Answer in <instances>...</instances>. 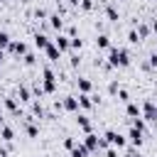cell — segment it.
Segmentation results:
<instances>
[{"label": "cell", "instance_id": "obj_1", "mask_svg": "<svg viewBox=\"0 0 157 157\" xmlns=\"http://www.w3.org/2000/svg\"><path fill=\"white\" fill-rule=\"evenodd\" d=\"M108 64H110L113 69H125V66H130V54H128V49H123V47H110V49H108Z\"/></svg>", "mask_w": 157, "mask_h": 157}, {"label": "cell", "instance_id": "obj_2", "mask_svg": "<svg viewBox=\"0 0 157 157\" xmlns=\"http://www.w3.org/2000/svg\"><path fill=\"white\" fill-rule=\"evenodd\" d=\"M42 88H44V93H54L56 91V76H54L52 66L42 69Z\"/></svg>", "mask_w": 157, "mask_h": 157}, {"label": "cell", "instance_id": "obj_3", "mask_svg": "<svg viewBox=\"0 0 157 157\" xmlns=\"http://www.w3.org/2000/svg\"><path fill=\"white\" fill-rule=\"evenodd\" d=\"M103 140H105L108 145H113V147H118V150L128 145V140H125V135H123V132H118V130H113V128H108V130L103 132Z\"/></svg>", "mask_w": 157, "mask_h": 157}, {"label": "cell", "instance_id": "obj_4", "mask_svg": "<svg viewBox=\"0 0 157 157\" xmlns=\"http://www.w3.org/2000/svg\"><path fill=\"white\" fill-rule=\"evenodd\" d=\"M142 118L145 120H150V123H157V103L152 101V98H147V101H142Z\"/></svg>", "mask_w": 157, "mask_h": 157}, {"label": "cell", "instance_id": "obj_5", "mask_svg": "<svg viewBox=\"0 0 157 157\" xmlns=\"http://www.w3.org/2000/svg\"><path fill=\"white\" fill-rule=\"evenodd\" d=\"M54 44H56V49L64 54V52H69V49H71V37H69V34H64V32H56Z\"/></svg>", "mask_w": 157, "mask_h": 157}, {"label": "cell", "instance_id": "obj_6", "mask_svg": "<svg viewBox=\"0 0 157 157\" xmlns=\"http://www.w3.org/2000/svg\"><path fill=\"white\" fill-rule=\"evenodd\" d=\"M7 52L15 54V56H25V54H27V44H25L22 39H12L10 47H7Z\"/></svg>", "mask_w": 157, "mask_h": 157}, {"label": "cell", "instance_id": "obj_7", "mask_svg": "<svg viewBox=\"0 0 157 157\" xmlns=\"http://www.w3.org/2000/svg\"><path fill=\"white\" fill-rule=\"evenodd\" d=\"M128 137H130V142H132V147H142V142H145V137H142V130H137L135 125H130V130H128Z\"/></svg>", "mask_w": 157, "mask_h": 157}, {"label": "cell", "instance_id": "obj_8", "mask_svg": "<svg viewBox=\"0 0 157 157\" xmlns=\"http://www.w3.org/2000/svg\"><path fill=\"white\" fill-rule=\"evenodd\" d=\"M2 103H5V108H7L12 115H22V108L17 105V96H5Z\"/></svg>", "mask_w": 157, "mask_h": 157}, {"label": "cell", "instance_id": "obj_9", "mask_svg": "<svg viewBox=\"0 0 157 157\" xmlns=\"http://www.w3.org/2000/svg\"><path fill=\"white\" fill-rule=\"evenodd\" d=\"M29 115H32V118H37V120H39V118H47V110H44L42 101H37V98H34V101L29 103Z\"/></svg>", "mask_w": 157, "mask_h": 157}, {"label": "cell", "instance_id": "obj_10", "mask_svg": "<svg viewBox=\"0 0 157 157\" xmlns=\"http://www.w3.org/2000/svg\"><path fill=\"white\" fill-rule=\"evenodd\" d=\"M32 39H34V47H37V49H42V52L52 44V39H49L44 32H34V37H32Z\"/></svg>", "mask_w": 157, "mask_h": 157}, {"label": "cell", "instance_id": "obj_11", "mask_svg": "<svg viewBox=\"0 0 157 157\" xmlns=\"http://www.w3.org/2000/svg\"><path fill=\"white\" fill-rule=\"evenodd\" d=\"M61 105H64V110H69V113H78V96H66V98L61 101Z\"/></svg>", "mask_w": 157, "mask_h": 157}, {"label": "cell", "instance_id": "obj_12", "mask_svg": "<svg viewBox=\"0 0 157 157\" xmlns=\"http://www.w3.org/2000/svg\"><path fill=\"white\" fill-rule=\"evenodd\" d=\"M83 145L93 152V150H98V147H101V137H98V135H93V132H86V135H83Z\"/></svg>", "mask_w": 157, "mask_h": 157}, {"label": "cell", "instance_id": "obj_13", "mask_svg": "<svg viewBox=\"0 0 157 157\" xmlns=\"http://www.w3.org/2000/svg\"><path fill=\"white\" fill-rule=\"evenodd\" d=\"M49 27H52L54 32H61V29H64V17H61L59 12L49 15Z\"/></svg>", "mask_w": 157, "mask_h": 157}, {"label": "cell", "instance_id": "obj_14", "mask_svg": "<svg viewBox=\"0 0 157 157\" xmlns=\"http://www.w3.org/2000/svg\"><path fill=\"white\" fill-rule=\"evenodd\" d=\"M44 54H47V59H49L52 64H56V61L61 59V52L56 49V44H54V42H52V44H49V47L44 49Z\"/></svg>", "mask_w": 157, "mask_h": 157}, {"label": "cell", "instance_id": "obj_15", "mask_svg": "<svg viewBox=\"0 0 157 157\" xmlns=\"http://www.w3.org/2000/svg\"><path fill=\"white\" fill-rule=\"evenodd\" d=\"M15 96H17L22 103H32V101H34V96H32V91H29L27 86H17V93H15Z\"/></svg>", "mask_w": 157, "mask_h": 157}, {"label": "cell", "instance_id": "obj_16", "mask_svg": "<svg viewBox=\"0 0 157 157\" xmlns=\"http://www.w3.org/2000/svg\"><path fill=\"white\" fill-rule=\"evenodd\" d=\"M125 113H128V118L132 120V118H140V115H142V108H140L137 103L128 101V103H125Z\"/></svg>", "mask_w": 157, "mask_h": 157}, {"label": "cell", "instance_id": "obj_17", "mask_svg": "<svg viewBox=\"0 0 157 157\" xmlns=\"http://www.w3.org/2000/svg\"><path fill=\"white\" fill-rule=\"evenodd\" d=\"M113 44H110V37L105 34V32H101L98 37H96V49H110Z\"/></svg>", "mask_w": 157, "mask_h": 157}, {"label": "cell", "instance_id": "obj_18", "mask_svg": "<svg viewBox=\"0 0 157 157\" xmlns=\"http://www.w3.org/2000/svg\"><path fill=\"white\" fill-rule=\"evenodd\" d=\"M96 103H93V96L91 93H81L78 96V108H83V110H88V108H93Z\"/></svg>", "mask_w": 157, "mask_h": 157}, {"label": "cell", "instance_id": "obj_19", "mask_svg": "<svg viewBox=\"0 0 157 157\" xmlns=\"http://www.w3.org/2000/svg\"><path fill=\"white\" fill-rule=\"evenodd\" d=\"M76 86H78L81 93H91V88H93V83H91L86 76H78V78H76Z\"/></svg>", "mask_w": 157, "mask_h": 157}, {"label": "cell", "instance_id": "obj_20", "mask_svg": "<svg viewBox=\"0 0 157 157\" xmlns=\"http://www.w3.org/2000/svg\"><path fill=\"white\" fill-rule=\"evenodd\" d=\"M0 140L12 142V140H15V130H12L10 125H0Z\"/></svg>", "mask_w": 157, "mask_h": 157}, {"label": "cell", "instance_id": "obj_21", "mask_svg": "<svg viewBox=\"0 0 157 157\" xmlns=\"http://www.w3.org/2000/svg\"><path fill=\"white\" fill-rule=\"evenodd\" d=\"M88 152H91V150H88L83 142H78V145L71 150V155H69V157H88Z\"/></svg>", "mask_w": 157, "mask_h": 157}, {"label": "cell", "instance_id": "obj_22", "mask_svg": "<svg viewBox=\"0 0 157 157\" xmlns=\"http://www.w3.org/2000/svg\"><path fill=\"white\" fill-rule=\"evenodd\" d=\"M105 17H108L110 22H118V20H120V12H118V7H115V5H105Z\"/></svg>", "mask_w": 157, "mask_h": 157}, {"label": "cell", "instance_id": "obj_23", "mask_svg": "<svg viewBox=\"0 0 157 157\" xmlns=\"http://www.w3.org/2000/svg\"><path fill=\"white\" fill-rule=\"evenodd\" d=\"M135 29H137L140 39H147V37H150V29H152V27H147L145 22H137V20H135Z\"/></svg>", "mask_w": 157, "mask_h": 157}, {"label": "cell", "instance_id": "obj_24", "mask_svg": "<svg viewBox=\"0 0 157 157\" xmlns=\"http://www.w3.org/2000/svg\"><path fill=\"white\" fill-rule=\"evenodd\" d=\"M76 123H78V128H81L83 132H91V120H88V115H83V113H81V115L76 118Z\"/></svg>", "mask_w": 157, "mask_h": 157}, {"label": "cell", "instance_id": "obj_25", "mask_svg": "<svg viewBox=\"0 0 157 157\" xmlns=\"http://www.w3.org/2000/svg\"><path fill=\"white\" fill-rule=\"evenodd\" d=\"M10 42H12V37H10L5 29H0V49H7V47H10Z\"/></svg>", "mask_w": 157, "mask_h": 157}, {"label": "cell", "instance_id": "obj_26", "mask_svg": "<svg viewBox=\"0 0 157 157\" xmlns=\"http://www.w3.org/2000/svg\"><path fill=\"white\" fill-rule=\"evenodd\" d=\"M22 64H25V66H34V64H37V56H34L32 52H27V54L22 56Z\"/></svg>", "mask_w": 157, "mask_h": 157}, {"label": "cell", "instance_id": "obj_27", "mask_svg": "<svg viewBox=\"0 0 157 157\" xmlns=\"http://www.w3.org/2000/svg\"><path fill=\"white\" fill-rule=\"evenodd\" d=\"M32 15H34V17H37V20H49V12H47V10H44V7H37V10H34V12H32Z\"/></svg>", "mask_w": 157, "mask_h": 157}, {"label": "cell", "instance_id": "obj_28", "mask_svg": "<svg viewBox=\"0 0 157 157\" xmlns=\"http://www.w3.org/2000/svg\"><path fill=\"white\" fill-rule=\"evenodd\" d=\"M128 42H130V44L142 42V39H140V34H137V29H130V32H128Z\"/></svg>", "mask_w": 157, "mask_h": 157}, {"label": "cell", "instance_id": "obj_29", "mask_svg": "<svg viewBox=\"0 0 157 157\" xmlns=\"http://www.w3.org/2000/svg\"><path fill=\"white\" fill-rule=\"evenodd\" d=\"M118 91H120V83L113 78V81L108 83V93H110V96H118Z\"/></svg>", "mask_w": 157, "mask_h": 157}, {"label": "cell", "instance_id": "obj_30", "mask_svg": "<svg viewBox=\"0 0 157 157\" xmlns=\"http://www.w3.org/2000/svg\"><path fill=\"white\" fill-rule=\"evenodd\" d=\"M118 98H120L123 103H128V101H130V93H128V88H123V86H120V91H118Z\"/></svg>", "mask_w": 157, "mask_h": 157}, {"label": "cell", "instance_id": "obj_31", "mask_svg": "<svg viewBox=\"0 0 157 157\" xmlns=\"http://www.w3.org/2000/svg\"><path fill=\"white\" fill-rule=\"evenodd\" d=\"M76 145H78V142H76V140H74V137H64V147H66V150H69V152H71V150H74V147H76Z\"/></svg>", "mask_w": 157, "mask_h": 157}, {"label": "cell", "instance_id": "obj_32", "mask_svg": "<svg viewBox=\"0 0 157 157\" xmlns=\"http://www.w3.org/2000/svg\"><path fill=\"white\" fill-rule=\"evenodd\" d=\"M78 7H81L83 12H88V10H93V0H81V2H78Z\"/></svg>", "mask_w": 157, "mask_h": 157}, {"label": "cell", "instance_id": "obj_33", "mask_svg": "<svg viewBox=\"0 0 157 157\" xmlns=\"http://www.w3.org/2000/svg\"><path fill=\"white\" fill-rule=\"evenodd\" d=\"M83 47V39L81 37H71V49H81Z\"/></svg>", "mask_w": 157, "mask_h": 157}, {"label": "cell", "instance_id": "obj_34", "mask_svg": "<svg viewBox=\"0 0 157 157\" xmlns=\"http://www.w3.org/2000/svg\"><path fill=\"white\" fill-rule=\"evenodd\" d=\"M105 157H118V147L108 145V147H105Z\"/></svg>", "mask_w": 157, "mask_h": 157}, {"label": "cell", "instance_id": "obj_35", "mask_svg": "<svg viewBox=\"0 0 157 157\" xmlns=\"http://www.w3.org/2000/svg\"><path fill=\"white\" fill-rule=\"evenodd\" d=\"M123 157H140V152H137V147H130V150H125Z\"/></svg>", "mask_w": 157, "mask_h": 157}, {"label": "cell", "instance_id": "obj_36", "mask_svg": "<svg viewBox=\"0 0 157 157\" xmlns=\"http://www.w3.org/2000/svg\"><path fill=\"white\" fill-rule=\"evenodd\" d=\"M69 64H71V66H74V69H76V66H78V64H81V56H78V54H74V56H71V59H69Z\"/></svg>", "mask_w": 157, "mask_h": 157}, {"label": "cell", "instance_id": "obj_37", "mask_svg": "<svg viewBox=\"0 0 157 157\" xmlns=\"http://www.w3.org/2000/svg\"><path fill=\"white\" fill-rule=\"evenodd\" d=\"M150 66H152V69H157V52H152V54H150Z\"/></svg>", "mask_w": 157, "mask_h": 157}, {"label": "cell", "instance_id": "obj_38", "mask_svg": "<svg viewBox=\"0 0 157 157\" xmlns=\"http://www.w3.org/2000/svg\"><path fill=\"white\" fill-rule=\"evenodd\" d=\"M66 34H69V37H78V29H76V27H69Z\"/></svg>", "mask_w": 157, "mask_h": 157}, {"label": "cell", "instance_id": "obj_39", "mask_svg": "<svg viewBox=\"0 0 157 157\" xmlns=\"http://www.w3.org/2000/svg\"><path fill=\"white\" fill-rule=\"evenodd\" d=\"M78 2H81V0H69V5H71V7H78Z\"/></svg>", "mask_w": 157, "mask_h": 157}, {"label": "cell", "instance_id": "obj_40", "mask_svg": "<svg viewBox=\"0 0 157 157\" xmlns=\"http://www.w3.org/2000/svg\"><path fill=\"white\" fill-rule=\"evenodd\" d=\"M2 61H5V49H0V66H2Z\"/></svg>", "mask_w": 157, "mask_h": 157}, {"label": "cell", "instance_id": "obj_41", "mask_svg": "<svg viewBox=\"0 0 157 157\" xmlns=\"http://www.w3.org/2000/svg\"><path fill=\"white\" fill-rule=\"evenodd\" d=\"M152 32L157 34V20H152Z\"/></svg>", "mask_w": 157, "mask_h": 157}, {"label": "cell", "instance_id": "obj_42", "mask_svg": "<svg viewBox=\"0 0 157 157\" xmlns=\"http://www.w3.org/2000/svg\"><path fill=\"white\" fill-rule=\"evenodd\" d=\"M2 120H5V118H2V113H0V125H2Z\"/></svg>", "mask_w": 157, "mask_h": 157}, {"label": "cell", "instance_id": "obj_43", "mask_svg": "<svg viewBox=\"0 0 157 157\" xmlns=\"http://www.w3.org/2000/svg\"><path fill=\"white\" fill-rule=\"evenodd\" d=\"M152 2H157V0H152Z\"/></svg>", "mask_w": 157, "mask_h": 157}, {"label": "cell", "instance_id": "obj_44", "mask_svg": "<svg viewBox=\"0 0 157 157\" xmlns=\"http://www.w3.org/2000/svg\"><path fill=\"white\" fill-rule=\"evenodd\" d=\"M0 157H2V155H0Z\"/></svg>", "mask_w": 157, "mask_h": 157}]
</instances>
